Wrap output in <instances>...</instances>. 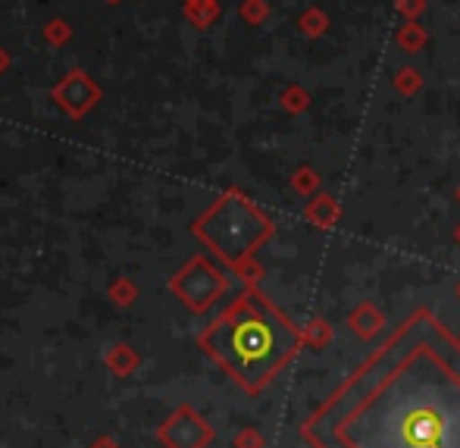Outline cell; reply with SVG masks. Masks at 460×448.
I'll list each match as a JSON object with an SVG mask.
<instances>
[{"label": "cell", "mask_w": 460, "mask_h": 448, "mask_svg": "<svg viewBox=\"0 0 460 448\" xmlns=\"http://www.w3.org/2000/svg\"><path fill=\"white\" fill-rule=\"evenodd\" d=\"M316 448H460V345L417 314L314 417Z\"/></svg>", "instance_id": "cell-1"}, {"label": "cell", "mask_w": 460, "mask_h": 448, "mask_svg": "<svg viewBox=\"0 0 460 448\" xmlns=\"http://www.w3.org/2000/svg\"><path fill=\"white\" fill-rule=\"evenodd\" d=\"M207 345L235 380L261 389L291 358L297 336L261 298H244L217 323Z\"/></svg>", "instance_id": "cell-2"}]
</instances>
